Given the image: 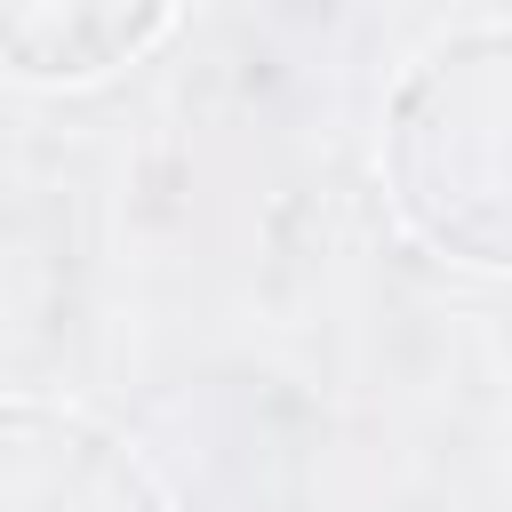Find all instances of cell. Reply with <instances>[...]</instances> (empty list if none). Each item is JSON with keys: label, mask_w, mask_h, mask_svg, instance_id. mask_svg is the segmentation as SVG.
I'll list each match as a JSON object with an SVG mask.
<instances>
[{"label": "cell", "mask_w": 512, "mask_h": 512, "mask_svg": "<svg viewBox=\"0 0 512 512\" xmlns=\"http://www.w3.org/2000/svg\"><path fill=\"white\" fill-rule=\"evenodd\" d=\"M160 24L168 0H0V64L16 80H104Z\"/></svg>", "instance_id": "obj_3"}, {"label": "cell", "mask_w": 512, "mask_h": 512, "mask_svg": "<svg viewBox=\"0 0 512 512\" xmlns=\"http://www.w3.org/2000/svg\"><path fill=\"white\" fill-rule=\"evenodd\" d=\"M384 200L432 256L512 272V24L448 32L400 72Z\"/></svg>", "instance_id": "obj_1"}, {"label": "cell", "mask_w": 512, "mask_h": 512, "mask_svg": "<svg viewBox=\"0 0 512 512\" xmlns=\"http://www.w3.org/2000/svg\"><path fill=\"white\" fill-rule=\"evenodd\" d=\"M0 512H168V496L96 416L56 400H0Z\"/></svg>", "instance_id": "obj_2"}]
</instances>
